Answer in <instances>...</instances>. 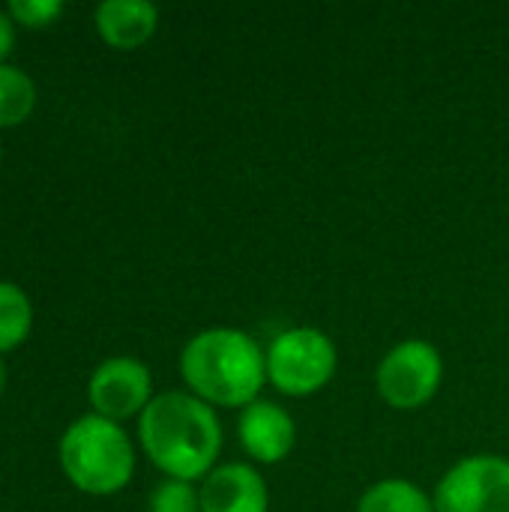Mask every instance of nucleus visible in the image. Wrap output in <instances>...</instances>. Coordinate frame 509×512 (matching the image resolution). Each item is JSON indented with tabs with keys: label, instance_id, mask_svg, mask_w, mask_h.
Masks as SVG:
<instances>
[{
	"label": "nucleus",
	"instance_id": "nucleus-1",
	"mask_svg": "<svg viewBox=\"0 0 509 512\" xmlns=\"http://www.w3.org/2000/svg\"><path fill=\"white\" fill-rule=\"evenodd\" d=\"M138 435L150 462L171 480L207 477L219 447L222 426L207 402L189 393H159L138 417Z\"/></svg>",
	"mask_w": 509,
	"mask_h": 512
},
{
	"label": "nucleus",
	"instance_id": "nucleus-2",
	"mask_svg": "<svg viewBox=\"0 0 509 512\" xmlns=\"http://www.w3.org/2000/svg\"><path fill=\"white\" fill-rule=\"evenodd\" d=\"M180 372L207 405H252L267 378V357L252 336L234 327H213L192 336L180 354Z\"/></svg>",
	"mask_w": 509,
	"mask_h": 512
},
{
	"label": "nucleus",
	"instance_id": "nucleus-3",
	"mask_svg": "<svg viewBox=\"0 0 509 512\" xmlns=\"http://www.w3.org/2000/svg\"><path fill=\"white\" fill-rule=\"evenodd\" d=\"M57 450L66 477L87 495H114L132 480L135 453L129 435L96 411L69 423Z\"/></svg>",
	"mask_w": 509,
	"mask_h": 512
},
{
	"label": "nucleus",
	"instance_id": "nucleus-4",
	"mask_svg": "<svg viewBox=\"0 0 509 512\" xmlns=\"http://www.w3.org/2000/svg\"><path fill=\"white\" fill-rule=\"evenodd\" d=\"M336 372V345L312 327H294L273 339L267 351V378L285 396H309Z\"/></svg>",
	"mask_w": 509,
	"mask_h": 512
},
{
	"label": "nucleus",
	"instance_id": "nucleus-5",
	"mask_svg": "<svg viewBox=\"0 0 509 512\" xmlns=\"http://www.w3.org/2000/svg\"><path fill=\"white\" fill-rule=\"evenodd\" d=\"M444 378V363L435 345L423 339H408L396 345L378 366L375 384L390 408L411 411L426 405Z\"/></svg>",
	"mask_w": 509,
	"mask_h": 512
},
{
	"label": "nucleus",
	"instance_id": "nucleus-6",
	"mask_svg": "<svg viewBox=\"0 0 509 512\" xmlns=\"http://www.w3.org/2000/svg\"><path fill=\"white\" fill-rule=\"evenodd\" d=\"M435 512H509V462L468 456L453 465L435 492Z\"/></svg>",
	"mask_w": 509,
	"mask_h": 512
},
{
	"label": "nucleus",
	"instance_id": "nucleus-7",
	"mask_svg": "<svg viewBox=\"0 0 509 512\" xmlns=\"http://www.w3.org/2000/svg\"><path fill=\"white\" fill-rule=\"evenodd\" d=\"M150 369L135 357H108L102 360L87 384L90 405L108 420H126L141 414L150 405Z\"/></svg>",
	"mask_w": 509,
	"mask_h": 512
},
{
	"label": "nucleus",
	"instance_id": "nucleus-8",
	"mask_svg": "<svg viewBox=\"0 0 509 512\" xmlns=\"http://www.w3.org/2000/svg\"><path fill=\"white\" fill-rule=\"evenodd\" d=\"M198 495L201 512H267V486L261 474L240 462L213 468Z\"/></svg>",
	"mask_w": 509,
	"mask_h": 512
},
{
	"label": "nucleus",
	"instance_id": "nucleus-9",
	"mask_svg": "<svg viewBox=\"0 0 509 512\" xmlns=\"http://www.w3.org/2000/svg\"><path fill=\"white\" fill-rule=\"evenodd\" d=\"M240 444L264 465L282 462L294 447V420L273 402H252L240 417Z\"/></svg>",
	"mask_w": 509,
	"mask_h": 512
},
{
	"label": "nucleus",
	"instance_id": "nucleus-10",
	"mask_svg": "<svg viewBox=\"0 0 509 512\" xmlns=\"http://www.w3.org/2000/svg\"><path fill=\"white\" fill-rule=\"evenodd\" d=\"M159 9L150 0H102L96 6V27L114 48H138L153 36Z\"/></svg>",
	"mask_w": 509,
	"mask_h": 512
},
{
	"label": "nucleus",
	"instance_id": "nucleus-11",
	"mask_svg": "<svg viewBox=\"0 0 509 512\" xmlns=\"http://www.w3.org/2000/svg\"><path fill=\"white\" fill-rule=\"evenodd\" d=\"M357 512H435V504L408 480H381L360 498Z\"/></svg>",
	"mask_w": 509,
	"mask_h": 512
},
{
	"label": "nucleus",
	"instance_id": "nucleus-12",
	"mask_svg": "<svg viewBox=\"0 0 509 512\" xmlns=\"http://www.w3.org/2000/svg\"><path fill=\"white\" fill-rule=\"evenodd\" d=\"M33 102H36L33 78L12 63H0V126L21 123L33 111Z\"/></svg>",
	"mask_w": 509,
	"mask_h": 512
},
{
	"label": "nucleus",
	"instance_id": "nucleus-13",
	"mask_svg": "<svg viewBox=\"0 0 509 512\" xmlns=\"http://www.w3.org/2000/svg\"><path fill=\"white\" fill-rule=\"evenodd\" d=\"M33 309L27 294L15 285L0 279V351H9L24 342L30 333Z\"/></svg>",
	"mask_w": 509,
	"mask_h": 512
},
{
	"label": "nucleus",
	"instance_id": "nucleus-14",
	"mask_svg": "<svg viewBox=\"0 0 509 512\" xmlns=\"http://www.w3.org/2000/svg\"><path fill=\"white\" fill-rule=\"evenodd\" d=\"M150 512H201V495L186 480H165L150 495Z\"/></svg>",
	"mask_w": 509,
	"mask_h": 512
},
{
	"label": "nucleus",
	"instance_id": "nucleus-15",
	"mask_svg": "<svg viewBox=\"0 0 509 512\" xmlns=\"http://www.w3.org/2000/svg\"><path fill=\"white\" fill-rule=\"evenodd\" d=\"M6 12L12 21H21L27 27H39V24H48L54 15H60L63 3L60 0H9Z\"/></svg>",
	"mask_w": 509,
	"mask_h": 512
},
{
	"label": "nucleus",
	"instance_id": "nucleus-16",
	"mask_svg": "<svg viewBox=\"0 0 509 512\" xmlns=\"http://www.w3.org/2000/svg\"><path fill=\"white\" fill-rule=\"evenodd\" d=\"M12 42H15V24H12L9 12H6V9H0V60L9 54Z\"/></svg>",
	"mask_w": 509,
	"mask_h": 512
},
{
	"label": "nucleus",
	"instance_id": "nucleus-17",
	"mask_svg": "<svg viewBox=\"0 0 509 512\" xmlns=\"http://www.w3.org/2000/svg\"><path fill=\"white\" fill-rule=\"evenodd\" d=\"M3 387H6V366H3V360H0V393H3Z\"/></svg>",
	"mask_w": 509,
	"mask_h": 512
}]
</instances>
